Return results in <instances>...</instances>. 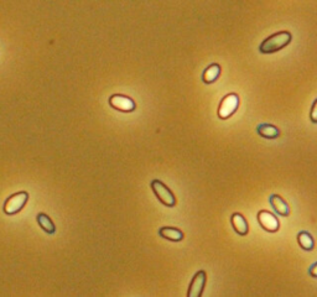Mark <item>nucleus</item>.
<instances>
[{
	"mask_svg": "<svg viewBox=\"0 0 317 297\" xmlns=\"http://www.w3.org/2000/svg\"><path fill=\"white\" fill-rule=\"evenodd\" d=\"M291 39H293V36H291L289 31H280V33L274 34V35L265 39L261 44V46H259V51L262 53H265V55L275 53L282 50L284 47H286L291 42Z\"/></svg>",
	"mask_w": 317,
	"mask_h": 297,
	"instance_id": "1",
	"label": "nucleus"
},
{
	"mask_svg": "<svg viewBox=\"0 0 317 297\" xmlns=\"http://www.w3.org/2000/svg\"><path fill=\"white\" fill-rule=\"evenodd\" d=\"M151 190H153L154 195L156 196V198L161 202L162 204L166 205L168 208H172L176 205V197L172 193V191L167 187L160 180H153L151 181Z\"/></svg>",
	"mask_w": 317,
	"mask_h": 297,
	"instance_id": "2",
	"label": "nucleus"
},
{
	"mask_svg": "<svg viewBox=\"0 0 317 297\" xmlns=\"http://www.w3.org/2000/svg\"><path fill=\"white\" fill-rule=\"evenodd\" d=\"M27 201H28V193L25 192V191L14 193V195H11L9 198L5 201L3 211H4V213L8 214V216H13V214L21 212L22 208L26 205Z\"/></svg>",
	"mask_w": 317,
	"mask_h": 297,
	"instance_id": "3",
	"label": "nucleus"
},
{
	"mask_svg": "<svg viewBox=\"0 0 317 297\" xmlns=\"http://www.w3.org/2000/svg\"><path fill=\"white\" fill-rule=\"evenodd\" d=\"M239 107V97L236 93H229L222 98L218 107V116L219 119H228L236 113Z\"/></svg>",
	"mask_w": 317,
	"mask_h": 297,
	"instance_id": "4",
	"label": "nucleus"
},
{
	"mask_svg": "<svg viewBox=\"0 0 317 297\" xmlns=\"http://www.w3.org/2000/svg\"><path fill=\"white\" fill-rule=\"evenodd\" d=\"M109 105L113 109L123 111V113H131L136 109V104L134 99L124 94H113L109 98Z\"/></svg>",
	"mask_w": 317,
	"mask_h": 297,
	"instance_id": "5",
	"label": "nucleus"
},
{
	"mask_svg": "<svg viewBox=\"0 0 317 297\" xmlns=\"http://www.w3.org/2000/svg\"><path fill=\"white\" fill-rule=\"evenodd\" d=\"M256 219H258V223L261 224V227L264 230H267V232L275 233L280 229L279 219L273 213H270L269 211H259L258 214H256Z\"/></svg>",
	"mask_w": 317,
	"mask_h": 297,
	"instance_id": "6",
	"label": "nucleus"
},
{
	"mask_svg": "<svg viewBox=\"0 0 317 297\" xmlns=\"http://www.w3.org/2000/svg\"><path fill=\"white\" fill-rule=\"evenodd\" d=\"M206 282H207V274L205 270L197 271L190 282L187 290V297H201L204 293Z\"/></svg>",
	"mask_w": 317,
	"mask_h": 297,
	"instance_id": "7",
	"label": "nucleus"
},
{
	"mask_svg": "<svg viewBox=\"0 0 317 297\" xmlns=\"http://www.w3.org/2000/svg\"><path fill=\"white\" fill-rule=\"evenodd\" d=\"M230 223H232L234 232L238 235L245 236L249 232V225H248L247 219L241 213H233L232 217H230Z\"/></svg>",
	"mask_w": 317,
	"mask_h": 297,
	"instance_id": "8",
	"label": "nucleus"
},
{
	"mask_svg": "<svg viewBox=\"0 0 317 297\" xmlns=\"http://www.w3.org/2000/svg\"><path fill=\"white\" fill-rule=\"evenodd\" d=\"M269 202L271 204V207L274 208L276 213L281 217H287L290 214V207L289 204L286 203L282 197H280L279 195H271L269 198Z\"/></svg>",
	"mask_w": 317,
	"mask_h": 297,
	"instance_id": "9",
	"label": "nucleus"
},
{
	"mask_svg": "<svg viewBox=\"0 0 317 297\" xmlns=\"http://www.w3.org/2000/svg\"><path fill=\"white\" fill-rule=\"evenodd\" d=\"M256 133L264 139H276L280 135V130L278 127L273 124H268V123H263V124L256 127Z\"/></svg>",
	"mask_w": 317,
	"mask_h": 297,
	"instance_id": "10",
	"label": "nucleus"
},
{
	"mask_svg": "<svg viewBox=\"0 0 317 297\" xmlns=\"http://www.w3.org/2000/svg\"><path fill=\"white\" fill-rule=\"evenodd\" d=\"M219 74H221V66L218 64H212L208 66L202 73V81L206 84H212L218 79Z\"/></svg>",
	"mask_w": 317,
	"mask_h": 297,
	"instance_id": "11",
	"label": "nucleus"
},
{
	"mask_svg": "<svg viewBox=\"0 0 317 297\" xmlns=\"http://www.w3.org/2000/svg\"><path fill=\"white\" fill-rule=\"evenodd\" d=\"M159 235L170 242H181L184 239V233L178 228L162 227L159 229Z\"/></svg>",
	"mask_w": 317,
	"mask_h": 297,
	"instance_id": "12",
	"label": "nucleus"
},
{
	"mask_svg": "<svg viewBox=\"0 0 317 297\" xmlns=\"http://www.w3.org/2000/svg\"><path fill=\"white\" fill-rule=\"evenodd\" d=\"M298 243L304 250L310 251L315 248V242H313L312 235L308 232H306V230H301V232L298 234Z\"/></svg>",
	"mask_w": 317,
	"mask_h": 297,
	"instance_id": "13",
	"label": "nucleus"
},
{
	"mask_svg": "<svg viewBox=\"0 0 317 297\" xmlns=\"http://www.w3.org/2000/svg\"><path fill=\"white\" fill-rule=\"evenodd\" d=\"M36 219H38L39 225L42 228V230H45L47 234H53L56 232L55 224H53V222L51 221V218L47 216V214L39 213L38 217H36Z\"/></svg>",
	"mask_w": 317,
	"mask_h": 297,
	"instance_id": "14",
	"label": "nucleus"
},
{
	"mask_svg": "<svg viewBox=\"0 0 317 297\" xmlns=\"http://www.w3.org/2000/svg\"><path fill=\"white\" fill-rule=\"evenodd\" d=\"M316 104L317 102L315 101L312 104V108H311V121H312V123H316L317 122V118H316Z\"/></svg>",
	"mask_w": 317,
	"mask_h": 297,
	"instance_id": "15",
	"label": "nucleus"
},
{
	"mask_svg": "<svg viewBox=\"0 0 317 297\" xmlns=\"http://www.w3.org/2000/svg\"><path fill=\"white\" fill-rule=\"evenodd\" d=\"M316 265H317L316 262H315V264H312V266H311V268H310V270H308V273H310V275L312 276L313 279H316V273H315V270H316Z\"/></svg>",
	"mask_w": 317,
	"mask_h": 297,
	"instance_id": "16",
	"label": "nucleus"
}]
</instances>
